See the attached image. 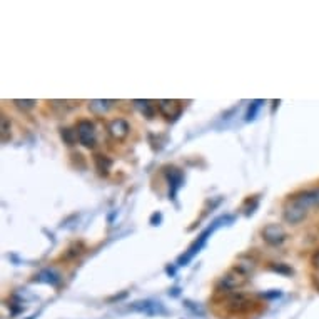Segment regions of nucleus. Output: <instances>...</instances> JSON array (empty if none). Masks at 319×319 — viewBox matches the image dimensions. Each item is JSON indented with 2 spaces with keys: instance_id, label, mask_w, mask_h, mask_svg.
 Returning <instances> with one entry per match:
<instances>
[{
  "instance_id": "1",
  "label": "nucleus",
  "mask_w": 319,
  "mask_h": 319,
  "mask_svg": "<svg viewBox=\"0 0 319 319\" xmlns=\"http://www.w3.org/2000/svg\"><path fill=\"white\" fill-rule=\"evenodd\" d=\"M75 132H77V139L84 147L87 149H92L95 146V141H97V132H95L94 122L87 121V119H82V121L77 122L75 126Z\"/></svg>"
},
{
  "instance_id": "2",
  "label": "nucleus",
  "mask_w": 319,
  "mask_h": 319,
  "mask_svg": "<svg viewBox=\"0 0 319 319\" xmlns=\"http://www.w3.org/2000/svg\"><path fill=\"white\" fill-rule=\"evenodd\" d=\"M222 221H224V219H219V221H216V222H214V224H212L211 227H207V229H206V231H204V232H202V234H201V236H199V237H197V239H196V241H194V242H192V244H190V246H189V249H187V252H185V254L182 256V258H180V259H179V264H180V266H185V264H187V263H189V261H192V258H194V256H196V254H197V252H199V251H201V249H202V247H204V244H206V242H207V237L212 234V231H214V229H216V227L219 226V222H222Z\"/></svg>"
},
{
  "instance_id": "3",
  "label": "nucleus",
  "mask_w": 319,
  "mask_h": 319,
  "mask_svg": "<svg viewBox=\"0 0 319 319\" xmlns=\"http://www.w3.org/2000/svg\"><path fill=\"white\" fill-rule=\"evenodd\" d=\"M306 216H308V209L301 206L294 197L293 201L284 207V219L289 224H298V222H301Z\"/></svg>"
},
{
  "instance_id": "4",
  "label": "nucleus",
  "mask_w": 319,
  "mask_h": 319,
  "mask_svg": "<svg viewBox=\"0 0 319 319\" xmlns=\"http://www.w3.org/2000/svg\"><path fill=\"white\" fill-rule=\"evenodd\" d=\"M252 304L254 303H252L247 296H244V294H234V296H231L227 299L226 308H227V311L232 314H242V313L249 311L252 308Z\"/></svg>"
},
{
  "instance_id": "5",
  "label": "nucleus",
  "mask_w": 319,
  "mask_h": 319,
  "mask_svg": "<svg viewBox=\"0 0 319 319\" xmlns=\"http://www.w3.org/2000/svg\"><path fill=\"white\" fill-rule=\"evenodd\" d=\"M263 239L271 246H279L286 241V231L278 224H269L263 229Z\"/></svg>"
},
{
  "instance_id": "6",
  "label": "nucleus",
  "mask_w": 319,
  "mask_h": 319,
  "mask_svg": "<svg viewBox=\"0 0 319 319\" xmlns=\"http://www.w3.org/2000/svg\"><path fill=\"white\" fill-rule=\"evenodd\" d=\"M107 131H109V134H111L116 141H124L127 136H129L131 127H129V124H127L126 119L119 117V119H114V121L109 122Z\"/></svg>"
},
{
  "instance_id": "7",
  "label": "nucleus",
  "mask_w": 319,
  "mask_h": 319,
  "mask_svg": "<svg viewBox=\"0 0 319 319\" xmlns=\"http://www.w3.org/2000/svg\"><path fill=\"white\" fill-rule=\"evenodd\" d=\"M246 276H247L246 273H242L241 269H237V268H236L234 271H231V273H227V274L224 276V278L221 279V283H219V284H221L224 289H229V291H231V289L241 288V286L246 283V281H247Z\"/></svg>"
},
{
  "instance_id": "8",
  "label": "nucleus",
  "mask_w": 319,
  "mask_h": 319,
  "mask_svg": "<svg viewBox=\"0 0 319 319\" xmlns=\"http://www.w3.org/2000/svg\"><path fill=\"white\" fill-rule=\"evenodd\" d=\"M157 109L167 121H174L180 116L182 111V104L179 101H159L157 102Z\"/></svg>"
},
{
  "instance_id": "9",
  "label": "nucleus",
  "mask_w": 319,
  "mask_h": 319,
  "mask_svg": "<svg viewBox=\"0 0 319 319\" xmlns=\"http://www.w3.org/2000/svg\"><path fill=\"white\" fill-rule=\"evenodd\" d=\"M296 201L304 206L309 211V207H319V187L313 190H306V192L299 194V196L294 197Z\"/></svg>"
},
{
  "instance_id": "10",
  "label": "nucleus",
  "mask_w": 319,
  "mask_h": 319,
  "mask_svg": "<svg viewBox=\"0 0 319 319\" xmlns=\"http://www.w3.org/2000/svg\"><path fill=\"white\" fill-rule=\"evenodd\" d=\"M134 311H141V313H146V314H157V313H164L162 306H160L159 303H152V301H139V303H134V306H132Z\"/></svg>"
},
{
  "instance_id": "11",
  "label": "nucleus",
  "mask_w": 319,
  "mask_h": 319,
  "mask_svg": "<svg viewBox=\"0 0 319 319\" xmlns=\"http://www.w3.org/2000/svg\"><path fill=\"white\" fill-rule=\"evenodd\" d=\"M167 180H169V185H170V197H174L175 194H177V190L180 187V184H182V172H180L179 169H169L167 172Z\"/></svg>"
},
{
  "instance_id": "12",
  "label": "nucleus",
  "mask_w": 319,
  "mask_h": 319,
  "mask_svg": "<svg viewBox=\"0 0 319 319\" xmlns=\"http://www.w3.org/2000/svg\"><path fill=\"white\" fill-rule=\"evenodd\" d=\"M94 164H95V167H97L101 175H107L109 170L112 169V159L109 156H104V154H95L94 156Z\"/></svg>"
},
{
  "instance_id": "13",
  "label": "nucleus",
  "mask_w": 319,
  "mask_h": 319,
  "mask_svg": "<svg viewBox=\"0 0 319 319\" xmlns=\"http://www.w3.org/2000/svg\"><path fill=\"white\" fill-rule=\"evenodd\" d=\"M111 107H112V101H92L89 104L90 112H94L95 116H104Z\"/></svg>"
},
{
  "instance_id": "14",
  "label": "nucleus",
  "mask_w": 319,
  "mask_h": 319,
  "mask_svg": "<svg viewBox=\"0 0 319 319\" xmlns=\"http://www.w3.org/2000/svg\"><path fill=\"white\" fill-rule=\"evenodd\" d=\"M35 281H39V283H47V284L57 286V284L60 283V278L54 273V271H42L39 276H35Z\"/></svg>"
},
{
  "instance_id": "15",
  "label": "nucleus",
  "mask_w": 319,
  "mask_h": 319,
  "mask_svg": "<svg viewBox=\"0 0 319 319\" xmlns=\"http://www.w3.org/2000/svg\"><path fill=\"white\" fill-rule=\"evenodd\" d=\"M136 107H139V111L144 114L146 117L154 116V106H152L151 101H134Z\"/></svg>"
},
{
  "instance_id": "16",
  "label": "nucleus",
  "mask_w": 319,
  "mask_h": 319,
  "mask_svg": "<svg viewBox=\"0 0 319 319\" xmlns=\"http://www.w3.org/2000/svg\"><path fill=\"white\" fill-rule=\"evenodd\" d=\"M0 132H2V141L7 142L8 134H10V121L7 119V116H2V121H0Z\"/></svg>"
},
{
  "instance_id": "17",
  "label": "nucleus",
  "mask_w": 319,
  "mask_h": 319,
  "mask_svg": "<svg viewBox=\"0 0 319 319\" xmlns=\"http://www.w3.org/2000/svg\"><path fill=\"white\" fill-rule=\"evenodd\" d=\"M60 136H62V139L65 141V144H67V146H74L75 139H77V132L70 131V129H60Z\"/></svg>"
},
{
  "instance_id": "18",
  "label": "nucleus",
  "mask_w": 319,
  "mask_h": 319,
  "mask_svg": "<svg viewBox=\"0 0 319 319\" xmlns=\"http://www.w3.org/2000/svg\"><path fill=\"white\" fill-rule=\"evenodd\" d=\"M261 104H263V101H254V102L251 104L249 111H247V116H246V119H247V121H252V119L256 117V114H258L259 107H261Z\"/></svg>"
},
{
  "instance_id": "19",
  "label": "nucleus",
  "mask_w": 319,
  "mask_h": 319,
  "mask_svg": "<svg viewBox=\"0 0 319 319\" xmlns=\"http://www.w3.org/2000/svg\"><path fill=\"white\" fill-rule=\"evenodd\" d=\"M13 104L18 107V109H23V111H27V109H34L35 106V101H13Z\"/></svg>"
},
{
  "instance_id": "20",
  "label": "nucleus",
  "mask_w": 319,
  "mask_h": 319,
  "mask_svg": "<svg viewBox=\"0 0 319 319\" xmlns=\"http://www.w3.org/2000/svg\"><path fill=\"white\" fill-rule=\"evenodd\" d=\"M273 269H274V271H278V273H284V274H293V269L286 268V266H283V264H279V266H273Z\"/></svg>"
},
{
  "instance_id": "21",
  "label": "nucleus",
  "mask_w": 319,
  "mask_h": 319,
  "mask_svg": "<svg viewBox=\"0 0 319 319\" xmlns=\"http://www.w3.org/2000/svg\"><path fill=\"white\" fill-rule=\"evenodd\" d=\"M311 263H313V266L314 268H319V249L314 252L313 254V258H311Z\"/></svg>"
}]
</instances>
